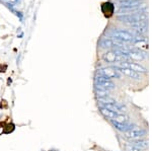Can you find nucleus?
<instances>
[{"label": "nucleus", "mask_w": 152, "mask_h": 151, "mask_svg": "<svg viewBox=\"0 0 152 151\" xmlns=\"http://www.w3.org/2000/svg\"><path fill=\"white\" fill-rule=\"evenodd\" d=\"M94 85L95 88L99 89H102V90H113V89L116 87V84L112 81V79H109L104 76H102V75H95L94 78Z\"/></svg>", "instance_id": "nucleus-1"}, {"label": "nucleus", "mask_w": 152, "mask_h": 151, "mask_svg": "<svg viewBox=\"0 0 152 151\" xmlns=\"http://www.w3.org/2000/svg\"><path fill=\"white\" fill-rule=\"evenodd\" d=\"M110 36H111L113 39L123 41V42H126V43L134 42V40H135V36L132 35L131 33H129V31H124V30H118V28L113 30L111 33H110Z\"/></svg>", "instance_id": "nucleus-2"}, {"label": "nucleus", "mask_w": 152, "mask_h": 151, "mask_svg": "<svg viewBox=\"0 0 152 151\" xmlns=\"http://www.w3.org/2000/svg\"><path fill=\"white\" fill-rule=\"evenodd\" d=\"M96 74L104 76L109 79H113V78L121 79L122 78V74L118 71V69L115 66H107V67L99 68V69L97 70Z\"/></svg>", "instance_id": "nucleus-3"}, {"label": "nucleus", "mask_w": 152, "mask_h": 151, "mask_svg": "<svg viewBox=\"0 0 152 151\" xmlns=\"http://www.w3.org/2000/svg\"><path fill=\"white\" fill-rule=\"evenodd\" d=\"M147 135V130L145 129H140V128H133L131 130H129L128 132L125 133V137L131 140H137V139H142L143 137H145Z\"/></svg>", "instance_id": "nucleus-4"}, {"label": "nucleus", "mask_w": 152, "mask_h": 151, "mask_svg": "<svg viewBox=\"0 0 152 151\" xmlns=\"http://www.w3.org/2000/svg\"><path fill=\"white\" fill-rule=\"evenodd\" d=\"M119 67H124V68H129V69L133 70L135 72L138 73H147V69L142 65L138 64V63H132V62H121L119 64H116Z\"/></svg>", "instance_id": "nucleus-5"}, {"label": "nucleus", "mask_w": 152, "mask_h": 151, "mask_svg": "<svg viewBox=\"0 0 152 151\" xmlns=\"http://www.w3.org/2000/svg\"><path fill=\"white\" fill-rule=\"evenodd\" d=\"M118 69V71L121 73L122 75H125V76L129 77L131 79H135V80H140L141 79V75L140 73L135 72L133 70L129 69V68H124V67H119V66H115Z\"/></svg>", "instance_id": "nucleus-6"}, {"label": "nucleus", "mask_w": 152, "mask_h": 151, "mask_svg": "<svg viewBox=\"0 0 152 151\" xmlns=\"http://www.w3.org/2000/svg\"><path fill=\"white\" fill-rule=\"evenodd\" d=\"M127 57L128 59H132L134 61H141V60H145L146 59V54L144 52H141V51H137V50H134V51H128L126 53Z\"/></svg>", "instance_id": "nucleus-7"}, {"label": "nucleus", "mask_w": 152, "mask_h": 151, "mask_svg": "<svg viewBox=\"0 0 152 151\" xmlns=\"http://www.w3.org/2000/svg\"><path fill=\"white\" fill-rule=\"evenodd\" d=\"M110 122L112 123V125L114 126L115 128L117 129V130L121 131V132H128L129 130H131V129H133V125H131V124L127 123V124H124V123H119V122H116V121H113V120H110Z\"/></svg>", "instance_id": "nucleus-8"}, {"label": "nucleus", "mask_w": 152, "mask_h": 151, "mask_svg": "<svg viewBox=\"0 0 152 151\" xmlns=\"http://www.w3.org/2000/svg\"><path fill=\"white\" fill-rule=\"evenodd\" d=\"M99 112L102 113V116H104L105 118L109 119V120H116V118L118 117V115H119V114L116 113V112H113L111 109L102 108V107L99 108Z\"/></svg>", "instance_id": "nucleus-9"}, {"label": "nucleus", "mask_w": 152, "mask_h": 151, "mask_svg": "<svg viewBox=\"0 0 152 151\" xmlns=\"http://www.w3.org/2000/svg\"><path fill=\"white\" fill-rule=\"evenodd\" d=\"M130 144L139 148V149H147V148H148V141L144 140V139L132 140L131 142H130Z\"/></svg>", "instance_id": "nucleus-10"}, {"label": "nucleus", "mask_w": 152, "mask_h": 151, "mask_svg": "<svg viewBox=\"0 0 152 151\" xmlns=\"http://www.w3.org/2000/svg\"><path fill=\"white\" fill-rule=\"evenodd\" d=\"M114 9H115V6L113 5L111 2H105L102 6V10L104 13L105 16H111L112 14L114 13Z\"/></svg>", "instance_id": "nucleus-11"}, {"label": "nucleus", "mask_w": 152, "mask_h": 151, "mask_svg": "<svg viewBox=\"0 0 152 151\" xmlns=\"http://www.w3.org/2000/svg\"><path fill=\"white\" fill-rule=\"evenodd\" d=\"M126 149H127V151H142V149H139V148L135 147V146L131 145V144L127 145L126 146Z\"/></svg>", "instance_id": "nucleus-12"}, {"label": "nucleus", "mask_w": 152, "mask_h": 151, "mask_svg": "<svg viewBox=\"0 0 152 151\" xmlns=\"http://www.w3.org/2000/svg\"><path fill=\"white\" fill-rule=\"evenodd\" d=\"M6 2H8L9 4H15L18 2V0H5Z\"/></svg>", "instance_id": "nucleus-13"}, {"label": "nucleus", "mask_w": 152, "mask_h": 151, "mask_svg": "<svg viewBox=\"0 0 152 151\" xmlns=\"http://www.w3.org/2000/svg\"><path fill=\"white\" fill-rule=\"evenodd\" d=\"M118 1H120V3H122V2H132V1H139V0H118Z\"/></svg>", "instance_id": "nucleus-14"}]
</instances>
